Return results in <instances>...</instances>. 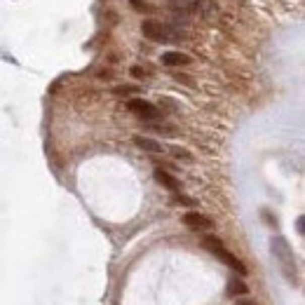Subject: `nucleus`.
<instances>
[{
    "label": "nucleus",
    "mask_w": 305,
    "mask_h": 305,
    "mask_svg": "<svg viewBox=\"0 0 305 305\" xmlns=\"http://www.w3.org/2000/svg\"><path fill=\"white\" fill-rule=\"evenodd\" d=\"M270 251H272V256H275V261H277L284 279L289 284L296 286L298 284V277H296V261H293V251H291V247H289V242H286L282 235H275V237L270 239Z\"/></svg>",
    "instance_id": "f257e3e1"
},
{
    "label": "nucleus",
    "mask_w": 305,
    "mask_h": 305,
    "mask_svg": "<svg viewBox=\"0 0 305 305\" xmlns=\"http://www.w3.org/2000/svg\"><path fill=\"white\" fill-rule=\"evenodd\" d=\"M202 247H204L207 251H211V254H214L216 258H221V261H223V263L228 265V268L237 270L239 275H247V265H244L242 261H239V258L235 256V254H232V251L225 249L223 242H221L218 237H214V235H207V237L202 239Z\"/></svg>",
    "instance_id": "f03ea898"
},
{
    "label": "nucleus",
    "mask_w": 305,
    "mask_h": 305,
    "mask_svg": "<svg viewBox=\"0 0 305 305\" xmlns=\"http://www.w3.org/2000/svg\"><path fill=\"white\" fill-rule=\"evenodd\" d=\"M141 33L153 42H178L183 40L186 35L181 31H176L174 26H167V24H157V21H143L141 24Z\"/></svg>",
    "instance_id": "7ed1b4c3"
},
{
    "label": "nucleus",
    "mask_w": 305,
    "mask_h": 305,
    "mask_svg": "<svg viewBox=\"0 0 305 305\" xmlns=\"http://www.w3.org/2000/svg\"><path fill=\"white\" fill-rule=\"evenodd\" d=\"M127 108L132 110L136 117H141V120H148V122L160 120V108H155L150 101H143V99H129Z\"/></svg>",
    "instance_id": "20e7f679"
},
{
    "label": "nucleus",
    "mask_w": 305,
    "mask_h": 305,
    "mask_svg": "<svg viewBox=\"0 0 305 305\" xmlns=\"http://www.w3.org/2000/svg\"><path fill=\"white\" fill-rule=\"evenodd\" d=\"M183 223L188 225L190 230H211V228H214L211 218H207L204 214H200V211H188V214L183 216Z\"/></svg>",
    "instance_id": "39448f33"
},
{
    "label": "nucleus",
    "mask_w": 305,
    "mask_h": 305,
    "mask_svg": "<svg viewBox=\"0 0 305 305\" xmlns=\"http://www.w3.org/2000/svg\"><path fill=\"white\" fill-rule=\"evenodd\" d=\"M155 181L160 183V186H164L167 190H171V193H178V178H176V176H171L169 171L155 169Z\"/></svg>",
    "instance_id": "423d86ee"
},
{
    "label": "nucleus",
    "mask_w": 305,
    "mask_h": 305,
    "mask_svg": "<svg viewBox=\"0 0 305 305\" xmlns=\"http://www.w3.org/2000/svg\"><path fill=\"white\" fill-rule=\"evenodd\" d=\"M162 64H164V66H188L190 56L183 54V52H164Z\"/></svg>",
    "instance_id": "0eeeda50"
},
{
    "label": "nucleus",
    "mask_w": 305,
    "mask_h": 305,
    "mask_svg": "<svg viewBox=\"0 0 305 305\" xmlns=\"http://www.w3.org/2000/svg\"><path fill=\"white\" fill-rule=\"evenodd\" d=\"M134 143L141 150H148V153H162V150H164L162 143H157L155 139H148V136H141V134L134 136Z\"/></svg>",
    "instance_id": "6e6552de"
},
{
    "label": "nucleus",
    "mask_w": 305,
    "mask_h": 305,
    "mask_svg": "<svg viewBox=\"0 0 305 305\" xmlns=\"http://www.w3.org/2000/svg\"><path fill=\"white\" fill-rule=\"evenodd\" d=\"M249 291L247 284H244L242 279H230V284H228V296H244V293Z\"/></svg>",
    "instance_id": "1a4fd4ad"
},
{
    "label": "nucleus",
    "mask_w": 305,
    "mask_h": 305,
    "mask_svg": "<svg viewBox=\"0 0 305 305\" xmlns=\"http://www.w3.org/2000/svg\"><path fill=\"white\" fill-rule=\"evenodd\" d=\"M169 3L174 10H183V12H188V10H200V3H197V0H169Z\"/></svg>",
    "instance_id": "9d476101"
},
{
    "label": "nucleus",
    "mask_w": 305,
    "mask_h": 305,
    "mask_svg": "<svg viewBox=\"0 0 305 305\" xmlns=\"http://www.w3.org/2000/svg\"><path fill=\"white\" fill-rule=\"evenodd\" d=\"M171 155L176 157V160H183V162H193V155H190L186 148H178V146H174V148H171Z\"/></svg>",
    "instance_id": "9b49d317"
},
{
    "label": "nucleus",
    "mask_w": 305,
    "mask_h": 305,
    "mask_svg": "<svg viewBox=\"0 0 305 305\" xmlns=\"http://www.w3.org/2000/svg\"><path fill=\"white\" fill-rule=\"evenodd\" d=\"M129 5L134 7L136 12H148L150 7H148V3H146V0H129Z\"/></svg>",
    "instance_id": "f8f14e48"
},
{
    "label": "nucleus",
    "mask_w": 305,
    "mask_h": 305,
    "mask_svg": "<svg viewBox=\"0 0 305 305\" xmlns=\"http://www.w3.org/2000/svg\"><path fill=\"white\" fill-rule=\"evenodd\" d=\"M136 87H132V85H120V87H115V94L117 96H129V94H134Z\"/></svg>",
    "instance_id": "ddd939ff"
},
{
    "label": "nucleus",
    "mask_w": 305,
    "mask_h": 305,
    "mask_svg": "<svg viewBox=\"0 0 305 305\" xmlns=\"http://www.w3.org/2000/svg\"><path fill=\"white\" fill-rule=\"evenodd\" d=\"M132 75H134V78H148L150 71L148 68H141V66H132Z\"/></svg>",
    "instance_id": "4468645a"
},
{
    "label": "nucleus",
    "mask_w": 305,
    "mask_h": 305,
    "mask_svg": "<svg viewBox=\"0 0 305 305\" xmlns=\"http://www.w3.org/2000/svg\"><path fill=\"white\" fill-rule=\"evenodd\" d=\"M153 129H155V132H160V134H167V136L176 134V132H174L171 127H167V125H153Z\"/></svg>",
    "instance_id": "2eb2a0df"
},
{
    "label": "nucleus",
    "mask_w": 305,
    "mask_h": 305,
    "mask_svg": "<svg viewBox=\"0 0 305 305\" xmlns=\"http://www.w3.org/2000/svg\"><path fill=\"white\" fill-rule=\"evenodd\" d=\"M296 228H298V232L305 237V214H303V216H298V221H296Z\"/></svg>",
    "instance_id": "dca6fc26"
},
{
    "label": "nucleus",
    "mask_w": 305,
    "mask_h": 305,
    "mask_svg": "<svg viewBox=\"0 0 305 305\" xmlns=\"http://www.w3.org/2000/svg\"><path fill=\"white\" fill-rule=\"evenodd\" d=\"M174 202H176V204H188V207H190V204H195L190 197H183V195H176V197H174Z\"/></svg>",
    "instance_id": "f3484780"
},
{
    "label": "nucleus",
    "mask_w": 305,
    "mask_h": 305,
    "mask_svg": "<svg viewBox=\"0 0 305 305\" xmlns=\"http://www.w3.org/2000/svg\"><path fill=\"white\" fill-rule=\"evenodd\" d=\"M237 305H256V303H251V300H237Z\"/></svg>",
    "instance_id": "a211bd4d"
}]
</instances>
